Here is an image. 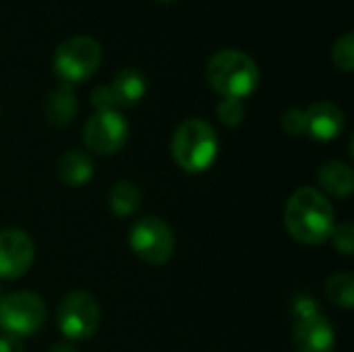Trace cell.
Returning <instances> with one entry per match:
<instances>
[{
	"instance_id": "11",
	"label": "cell",
	"mask_w": 354,
	"mask_h": 352,
	"mask_svg": "<svg viewBox=\"0 0 354 352\" xmlns=\"http://www.w3.org/2000/svg\"><path fill=\"white\" fill-rule=\"evenodd\" d=\"M35 257L33 241L19 228L0 230V278L17 280L29 272Z\"/></svg>"
},
{
	"instance_id": "18",
	"label": "cell",
	"mask_w": 354,
	"mask_h": 352,
	"mask_svg": "<svg viewBox=\"0 0 354 352\" xmlns=\"http://www.w3.org/2000/svg\"><path fill=\"white\" fill-rule=\"evenodd\" d=\"M332 62L342 73H353L354 68V35L353 31H346L334 41L332 48Z\"/></svg>"
},
{
	"instance_id": "12",
	"label": "cell",
	"mask_w": 354,
	"mask_h": 352,
	"mask_svg": "<svg viewBox=\"0 0 354 352\" xmlns=\"http://www.w3.org/2000/svg\"><path fill=\"white\" fill-rule=\"evenodd\" d=\"M307 133L313 139L330 141L344 129V112L334 102H315L307 110Z\"/></svg>"
},
{
	"instance_id": "4",
	"label": "cell",
	"mask_w": 354,
	"mask_h": 352,
	"mask_svg": "<svg viewBox=\"0 0 354 352\" xmlns=\"http://www.w3.org/2000/svg\"><path fill=\"white\" fill-rule=\"evenodd\" d=\"M295 317V351L297 352H334L336 334L334 326L326 317L324 309L309 295H297L290 303Z\"/></svg>"
},
{
	"instance_id": "8",
	"label": "cell",
	"mask_w": 354,
	"mask_h": 352,
	"mask_svg": "<svg viewBox=\"0 0 354 352\" xmlns=\"http://www.w3.org/2000/svg\"><path fill=\"white\" fill-rule=\"evenodd\" d=\"M56 326L68 340H87L97 332L100 305L89 293H68L56 309Z\"/></svg>"
},
{
	"instance_id": "23",
	"label": "cell",
	"mask_w": 354,
	"mask_h": 352,
	"mask_svg": "<svg viewBox=\"0 0 354 352\" xmlns=\"http://www.w3.org/2000/svg\"><path fill=\"white\" fill-rule=\"evenodd\" d=\"M50 352H77V351H75V346H71V344H58V346H52Z\"/></svg>"
},
{
	"instance_id": "9",
	"label": "cell",
	"mask_w": 354,
	"mask_h": 352,
	"mask_svg": "<svg viewBox=\"0 0 354 352\" xmlns=\"http://www.w3.org/2000/svg\"><path fill=\"white\" fill-rule=\"evenodd\" d=\"M129 139L127 118L118 110L95 112L87 118L83 127V143L89 151L97 156L118 154Z\"/></svg>"
},
{
	"instance_id": "14",
	"label": "cell",
	"mask_w": 354,
	"mask_h": 352,
	"mask_svg": "<svg viewBox=\"0 0 354 352\" xmlns=\"http://www.w3.org/2000/svg\"><path fill=\"white\" fill-rule=\"evenodd\" d=\"M56 176L66 187H83L93 176V160L83 149H68L56 162Z\"/></svg>"
},
{
	"instance_id": "15",
	"label": "cell",
	"mask_w": 354,
	"mask_h": 352,
	"mask_svg": "<svg viewBox=\"0 0 354 352\" xmlns=\"http://www.w3.org/2000/svg\"><path fill=\"white\" fill-rule=\"evenodd\" d=\"M317 183L326 193H330L334 197H348L354 189L353 168L346 162L330 160V162L322 164V168L317 172Z\"/></svg>"
},
{
	"instance_id": "1",
	"label": "cell",
	"mask_w": 354,
	"mask_h": 352,
	"mask_svg": "<svg viewBox=\"0 0 354 352\" xmlns=\"http://www.w3.org/2000/svg\"><path fill=\"white\" fill-rule=\"evenodd\" d=\"M284 226L288 234L303 245H319L330 239L336 226V214L330 199L313 189H297L284 207Z\"/></svg>"
},
{
	"instance_id": "5",
	"label": "cell",
	"mask_w": 354,
	"mask_h": 352,
	"mask_svg": "<svg viewBox=\"0 0 354 352\" xmlns=\"http://www.w3.org/2000/svg\"><path fill=\"white\" fill-rule=\"evenodd\" d=\"M102 62V46L89 35H73L64 39L52 56V71L64 83H81L89 79Z\"/></svg>"
},
{
	"instance_id": "2",
	"label": "cell",
	"mask_w": 354,
	"mask_h": 352,
	"mask_svg": "<svg viewBox=\"0 0 354 352\" xmlns=\"http://www.w3.org/2000/svg\"><path fill=\"white\" fill-rule=\"evenodd\" d=\"M205 79L222 98L243 100L257 89L259 66L247 52L220 50L207 60Z\"/></svg>"
},
{
	"instance_id": "22",
	"label": "cell",
	"mask_w": 354,
	"mask_h": 352,
	"mask_svg": "<svg viewBox=\"0 0 354 352\" xmlns=\"http://www.w3.org/2000/svg\"><path fill=\"white\" fill-rule=\"evenodd\" d=\"M0 352H23V344L19 338L2 334L0 336Z\"/></svg>"
},
{
	"instance_id": "21",
	"label": "cell",
	"mask_w": 354,
	"mask_h": 352,
	"mask_svg": "<svg viewBox=\"0 0 354 352\" xmlns=\"http://www.w3.org/2000/svg\"><path fill=\"white\" fill-rule=\"evenodd\" d=\"M282 129L284 133L292 135V137H299L303 133H307V114L305 110L301 108H290L282 114Z\"/></svg>"
},
{
	"instance_id": "25",
	"label": "cell",
	"mask_w": 354,
	"mask_h": 352,
	"mask_svg": "<svg viewBox=\"0 0 354 352\" xmlns=\"http://www.w3.org/2000/svg\"><path fill=\"white\" fill-rule=\"evenodd\" d=\"M0 295H2V290H0Z\"/></svg>"
},
{
	"instance_id": "24",
	"label": "cell",
	"mask_w": 354,
	"mask_h": 352,
	"mask_svg": "<svg viewBox=\"0 0 354 352\" xmlns=\"http://www.w3.org/2000/svg\"><path fill=\"white\" fill-rule=\"evenodd\" d=\"M160 2H176V0H160Z\"/></svg>"
},
{
	"instance_id": "19",
	"label": "cell",
	"mask_w": 354,
	"mask_h": 352,
	"mask_svg": "<svg viewBox=\"0 0 354 352\" xmlns=\"http://www.w3.org/2000/svg\"><path fill=\"white\" fill-rule=\"evenodd\" d=\"M216 114L220 118L222 124L226 127H239L245 120V106L243 100H234V98H222V102L216 108Z\"/></svg>"
},
{
	"instance_id": "6",
	"label": "cell",
	"mask_w": 354,
	"mask_h": 352,
	"mask_svg": "<svg viewBox=\"0 0 354 352\" xmlns=\"http://www.w3.org/2000/svg\"><path fill=\"white\" fill-rule=\"evenodd\" d=\"M46 322V303L41 297L17 290L0 297V328L15 338L33 336Z\"/></svg>"
},
{
	"instance_id": "10",
	"label": "cell",
	"mask_w": 354,
	"mask_h": 352,
	"mask_svg": "<svg viewBox=\"0 0 354 352\" xmlns=\"http://www.w3.org/2000/svg\"><path fill=\"white\" fill-rule=\"evenodd\" d=\"M145 77L135 68H122L108 85H100L91 91V104L95 112L118 110L120 106H133L145 95Z\"/></svg>"
},
{
	"instance_id": "3",
	"label": "cell",
	"mask_w": 354,
	"mask_h": 352,
	"mask_svg": "<svg viewBox=\"0 0 354 352\" xmlns=\"http://www.w3.org/2000/svg\"><path fill=\"white\" fill-rule=\"evenodd\" d=\"M218 133L216 129L201 118H187L183 120L170 141V151L178 168L185 172L197 174L207 170L218 156Z\"/></svg>"
},
{
	"instance_id": "13",
	"label": "cell",
	"mask_w": 354,
	"mask_h": 352,
	"mask_svg": "<svg viewBox=\"0 0 354 352\" xmlns=\"http://www.w3.org/2000/svg\"><path fill=\"white\" fill-rule=\"evenodd\" d=\"M44 116L52 127H66L77 116V98L71 85L60 83L54 87L44 102Z\"/></svg>"
},
{
	"instance_id": "17",
	"label": "cell",
	"mask_w": 354,
	"mask_h": 352,
	"mask_svg": "<svg viewBox=\"0 0 354 352\" xmlns=\"http://www.w3.org/2000/svg\"><path fill=\"white\" fill-rule=\"evenodd\" d=\"M326 297L342 307V309H353L354 305V278L353 274H334L326 282Z\"/></svg>"
},
{
	"instance_id": "16",
	"label": "cell",
	"mask_w": 354,
	"mask_h": 352,
	"mask_svg": "<svg viewBox=\"0 0 354 352\" xmlns=\"http://www.w3.org/2000/svg\"><path fill=\"white\" fill-rule=\"evenodd\" d=\"M108 203L118 218H129L141 205V189L129 178L116 180L108 193Z\"/></svg>"
},
{
	"instance_id": "20",
	"label": "cell",
	"mask_w": 354,
	"mask_h": 352,
	"mask_svg": "<svg viewBox=\"0 0 354 352\" xmlns=\"http://www.w3.org/2000/svg\"><path fill=\"white\" fill-rule=\"evenodd\" d=\"M330 239L334 241V247L344 253V255H353L354 253V226L353 222H342L338 226H334Z\"/></svg>"
},
{
	"instance_id": "7",
	"label": "cell",
	"mask_w": 354,
	"mask_h": 352,
	"mask_svg": "<svg viewBox=\"0 0 354 352\" xmlns=\"http://www.w3.org/2000/svg\"><path fill=\"white\" fill-rule=\"evenodd\" d=\"M133 253L147 266H164L174 255V234L170 226L156 216L139 218L129 234Z\"/></svg>"
}]
</instances>
